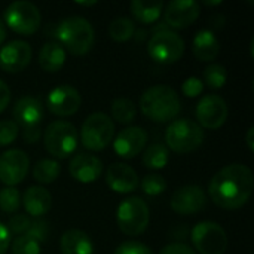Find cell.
<instances>
[{"label":"cell","mask_w":254,"mask_h":254,"mask_svg":"<svg viewBox=\"0 0 254 254\" xmlns=\"http://www.w3.org/2000/svg\"><path fill=\"white\" fill-rule=\"evenodd\" d=\"M68 171L74 180L80 183H92L101 176L103 162L94 155L79 153L71 158L68 164Z\"/></svg>","instance_id":"cell-20"},{"label":"cell","mask_w":254,"mask_h":254,"mask_svg":"<svg viewBox=\"0 0 254 254\" xmlns=\"http://www.w3.org/2000/svg\"><path fill=\"white\" fill-rule=\"evenodd\" d=\"M201 13V6L195 0H174L170 1L164 10L167 27L186 28L193 24Z\"/></svg>","instance_id":"cell-15"},{"label":"cell","mask_w":254,"mask_h":254,"mask_svg":"<svg viewBox=\"0 0 254 254\" xmlns=\"http://www.w3.org/2000/svg\"><path fill=\"white\" fill-rule=\"evenodd\" d=\"M171 208L177 214L189 216L201 211L207 204L205 192L201 186L186 185L174 190L171 195Z\"/></svg>","instance_id":"cell-14"},{"label":"cell","mask_w":254,"mask_h":254,"mask_svg":"<svg viewBox=\"0 0 254 254\" xmlns=\"http://www.w3.org/2000/svg\"><path fill=\"white\" fill-rule=\"evenodd\" d=\"M30 159L25 152L19 149L6 150L0 155V182L13 188L25 179Z\"/></svg>","instance_id":"cell-12"},{"label":"cell","mask_w":254,"mask_h":254,"mask_svg":"<svg viewBox=\"0 0 254 254\" xmlns=\"http://www.w3.org/2000/svg\"><path fill=\"white\" fill-rule=\"evenodd\" d=\"M19 132V127L12 119L0 121V147L12 144Z\"/></svg>","instance_id":"cell-34"},{"label":"cell","mask_w":254,"mask_h":254,"mask_svg":"<svg viewBox=\"0 0 254 254\" xmlns=\"http://www.w3.org/2000/svg\"><path fill=\"white\" fill-rule=\"evenodd\" d=\"M46 103L51 113L57 116H71L79 110L82 97L74 86L60 85L49 91Z\"/></svg>","instance_id":"cell-13"},{"label":"cell","mask_w":254,"mask_h":254,"mask_svg":"<svg viewBox=\"0 0 254 254\" xmlns=\"http://www.w3.org/2000/svg\"><path fill=\"white\" fill-rule=\"evenodd\" d=\"M204 3H205V4H208V6H216V4H220L222 1H220V0H214V1H210V0H205Z\"/></svg>","instance_id":"cell-45"},{"label":"cell","mask_w":254,"mask_h":254,"mask_svg":"<svg viewBox=\"0 0 254 254\" xmlns=\"http://www.w3.org/2000/svg\"><path fill=\"white\" fill-rule=\"evenodd\" d=\"M146 144V131L141 127H128L116 135L113 141V150L124 159H132L144 150Z\"/></svg>","instance_id":"cell-16"},{"label":"cell","mask_w":254,"mask_h":254,"mask_svg":"<svg viewBox=\"0 0 254 254\" xmlns=\"http://www.w3.org/2000/svg\"><path fill=\"white\" fill-rule=\"evenodd\" d=\"M204 129L188 118L174 119L165 131V143L176 153H190L201 147Z\"/></svg>","instance_id":"cell-4"},{"label":"cell","mask_w":254,"mask_h":254,"mask_svg":"<svg viewBox=\"0 0 254 254\" xmlns=\"http://www.w3.org/2000/svg\"><path fill=\"white\" fill-rule=\"evenodd\" d=\"M31 46L25 40H12L0 49V68L7 73L22 71L31 61Z\"/></svg>","instance_id":"cell-17"},{"label":"cell","mask_w":254,"mask_h":254,"mask_svg":"<svg viewBox=\"0 0 254 254\" xmlns=\"http://www.w3.org/2000/svg\"><path fill=\"white\" fill-rule=\"evenodd\" d=\"M192 48L199 61H213L220 52V42L211 30H201L196 33Z\"/></svg>","instance_id":"cell-23"},{"label":"cell","mask_w":254,"mask_h":254,"mask_svg":"<svg viewBox=\"0 0 254 254\" xmlns=\"http://www.w3.org/2000/svg\"><path fill=\"white\" fill-rule=\"evenodd\" d=\"M13 118L16 125L22 127V129L40 128V122L43 118V107L40 100L31 95L21 97L13 107Z\"/></svg>","instance_id":"cell-19"},{"label":"cell","mask_w":254,"mask_h":254,"mask_svg":"<svg viewBox=\"0 0 254 254\" xmlns=\"http://www.w3.org/2000/svg\"><path fill=\"white\" fill-rule=\"evenodd\" d=\"M170 159L168 147L162 143H153L150 144L143 155V164L150 170H162L167 167Z\"/></svg>","instance_id":"cell-26"},{"label":"cell","mask_w":254,"mask_h":254,"mask_svg":"<svg viewBox=\"0 0 254 254\" xmlns=\"http://www.w3.org/2000/svg\"><path fill=\"white\" fill-rule=\"evenodd\" d=\"M204 79L207 86L213 88V89H219L223 88L225 83L228 82V70L222 65V64H210L205 70H204Z\"/></svg>","instance_id":"cell-30"},{"label":"cell","mask_w":254,"mask_h":254,"mask_svg":"<svg viewBox=\"0 0 254 254\" xmlns=\"http://www.w3.org/2000/svg\"><path fill=\"white\" fill-rule=\"evenodd\" d=\"M40 10L36 4L25 0L10 3L4 9V24L18 34H33L40 27Z\"/></svg>","instance_id":"cell-8"},{"label":"cell","mask_w":254,"mask_h":254,"mask_svg":"<svg viewBox=\"0 0 254 254\" xmlns=\"http://www.w3.org/2000/svg\"><path fill=\"white\" fill-rule=\"evenodd\" d=\"M182 91L186 97L193 98L202 94L204 91V82L198 77H188L183 83H182Z\"/></svg>","instance_id":"cell-38"},{"label":"cell","mask_w":254,"mask_h":254,"mask_svg":"<svg viewBox=\"0 0 254 254\" xmlns=\"http://www.w3.org/2000/svg\"><path fill=\"white\" fill-rule=\"evenodd\" d=\"M58 43L73 55H85L91 51L95 33L91 22L82 16H68L58 22L55 28Z\"/></svg>","instance_id":"cell-3"},{"label":"cell","mask_w":254,"mask_h":254,"mask_svg":"<svg viewBox=\"0 0 254 254\" xmlns=\"http://www.w3.org/2000/svg\"><path fill=\"white\" fill-rule=\"evenodd\" d=\"M149 55L164 64L176 63L185 54V40L179 36V33L167 28L162 31H156L149 43H147Z\"/></svg>","instance_id":"cell-9"},{"label":"cell","mask_w":254,"mask_h":254,"mask_svg":"<svg viewBox=\"0 0 254 254\" xmlns=\"http://www.w3.org/2000/svg\"><path fill=\"white\" fill-rule=\"evenodd\" d=\"M164 3L161 0L155 1H143V0H132L131 1V13L135 16L137 21L143 24L156 22L162 13Z\"/></svg>","instance_id":"cell-25"},{"label":"cell","mask_w":254,"mask_h":254,"mask_svg":"<svg viewBox=\"0 0 254 254\" xmlns=\"http://www.w3.org/2000/svg\"><path fill=\"white\" fill-rule=\"evenodd\" d=\"M48 234H49V226H48V222L43 220V219H40V220H39V219H37V220H31L30 228H28V231L25 232L27 237L36 240L39 244L46 241Z\"/></svg>","instance_id":"cell-35"},{"label":"cell","mask_w":254,"mask_h":254,"mask_svg":"<svg viewBox=\"0 0 254 254\" xmlns=\"http://www.w3.org/2000/svg\"><path fill=\"white\" fill-rule=\"evenodd\" d=\"M9 101H10V89L7 83L0 79V113L7 107Z\"/></svg>","instance_id":"cell-41"},{"label":"cell","mask_w":254,"mask_h":254,"mask_svg":"<svg viewBox=\"0 0 254 254\" xmlns=\"http://www.w3.org/2000/svg\"><path fill=\"white\" fill-rule=\"evenodd\" d=\"M106 182L116 193H131L138 186V174L132 167L124 162H115L106 171Z\"/></svg>","instance_id":"cell-18"},{"label":"cell","mask_w":254,"mask_h":254,"mask_svg":"<svg viewBox=\"0 0 254 254\" xmlns=\"http://www.w3.org/2000/svg\"><path fill=\"white\" fill-rule=\"evenodd\" d=\"M21 207V195L16 188H3L0 190V208L6 213H16Z\"/></svg>","instance_id":"cell-31"},{"label":"cell","mask_w":254,"mask_h":254,"mask_svg":"<svg viewBox=\"0 0 254 254\" xmlns=\"http://www.w3.org/2000/svg\"><path fill=\"white\" fill-rule=\"evenodd\" d=\"M253 135H254V128L253 127H250V128H249V131H247V135H246V143H247V146H249L250 152H253L254 150Z\"/></svg>","instance_id":"cell-42"},{"label":"cell","mask_w":254,"mask_h":254,"mask_svg":"<svg viewBox=\"0 0 254 254\" xmlns=\"http://www.w3.org/2000/svg\"><path fill=\"white\" fill-rule=\"evenodd\" d=\"M7 37V30H6V24H4V21L0 18V46L3 45V42H4V39Z\"/></svg>","instance_id":"cell-43"},{"label":"cell","mask_w":254,"mask_h":254,"mask_svg":"<svg viewBox=\"0 0 254 254\" xmlns=\"http://www.w3.org/2000/svg\"><path fill=\"white\" fill-rule=\"evenodd\" d=\"M112 118L118 121L119 124H131L137 116V107L135 104L125 97L115 98L112 101Z\"/></svg>","instance_id":"cell-27"},{"label":"cell","mask_w":254,"mask_h":254,"mask_svg":"<svg viewBox=\"0 0 254 254\" xmlns=\"http://www.w3.org/2000/svg\"><path fill=\"white\" fill-rule=\"evenodd\" d=\"M159 254H196V252L185 243H171L165 246Z\"/></svg>","instance_id":"cell-39"},{"label":"cell","mask_w":254,"mask_h":254,"mask_svg":"<svg viewBox=\"0 0 254 254\" xmlns=\"http://www.w3.org/2000/svg\"><path fill=\"white\" fill-rule=\"evenodd\" d=\"M143 192L149 196H158L165 192L167 180L159 174H147L141 182Z\"/></svg>","instance_id":"cell-32"},{"label":"cell","mask_w":254,"mask_h":254,"mask_svg":"<svg viewBox=\"0 0 254 254\" xmlns=\"http://www.w3.org/2000/svg\"><path fill=\"white\" fill-rule=\"evenodd\" d=\"M77 4H82V6H92V4H97L95 0H91V1H76Z\"/></svg>","instance_id":"cell-44"},{"label":"cell","mask_w":254,"mask_h":254,"mask_svg":"<svg viewBox=\"0 0 254 254\" xmlns=\"http://www.w3.org/2000/svg\"><path fill=\"white\" fill-rule=\"evenodd\" d=\"M30 217L27 214H15L10 220H9V225L6 226L9 229L10 234H15V235H25V232L28 231L30 228Z\"/></svg>","instance_id":"cell-36"},{"label":"cell","mask_w":254,"mask_h":254,"mask_svg":"<svg viewBox=\"0 0 254 254\" xmlns=\"http://www.w3.org/2000/svg\"><path fill=\"white\" fill-rule=\"evenodd\" d=\"M77 129L67 121H54L46 127L43 132L45 149L57 159H65L73 155L77 149Z\"/></svg>","instance_id":"cell-5"},{"label":"cell","mask_w":254,"mask_h":254,"mask_svg":"<svg viewBox=\"0 0 254 254\" xmlns=\"http://www.w3.org/2000/svg\"><path fill=\"white\" fill-rule=\"evenodd\" d=\"M9 246H10V232L3 223H0V254H6Z\"/></svg>","instance_id":"cell-40"},{"label":"cell","mask_w":254,"mask_h":254,"mask_svg":"<svg viewBox=\"0 0 254 254\" xmlns=\"http://www.w3.org/2000/svg\"><path fill=\"white\" fill-rule=\"evenodd\" d=\"M60 176V164L54 159H40L33 168V177L42 185L52 183Z\"/></svg>","instance_id":"cell-28"},{"label":"cell","mask_w":254,"mask_h":254,"mask_svg":"<svg viewBox=\"0 0 254 254\" xmlns=\"http://www.w3.org/2000/svg\"><path fill=\"white\" fill-rule=\"evenodd\" d=\"M192 243L201 254H223L228 247V235L216 222H199L190 232Z\"/></svg>","instance_id":"cell-10"},{"label":"cell","mask_w":254,"mask_h":254,"mask_svg":"<svg viewBox=\"0 0 254 254\" xmlns=\"http://www.w3.org/2000/svg\"><path fill=\"white\" fill-rule=\"evenodd\" d=\"M22 205L25 211L31 217H42L45 216L52 205V196L48 192V189L42 186H30L22 196Z\"/></svg>","instance_id":"cell-21"},{"label":"cell","mask_w":254,"mask_h":254,"mask_svg":"<svg viewBox=\"0 0 254 254\" xmlns=\"http://www.w3.org/2000/svg\"><path fill=\"white\" fill-rule=\"evenodd\" d=\"M150 220L149 207L144 199L138 196H131L124 199L116 211V222L121 229L128 237H137L147 229Z\"/></svg>","instance_id":"cell-6"},{"label":"cell","mask_w":254,"mask_h":254,"mask_svg":"<svg viewBox=\"0 0 254 254\" xmlns=\"http://www.w3.org/2000/svg\"><path fill=\"white\" fill-rule=\"evenodd\" d=\"M228 104L226 101L216 94H207L204 95L198 106H196V119L198 125L207 129H217L220 128L226 119H228Z\"/></svg>","instance_id":"cell-11"},{"label":"cell","mask_w":254,"mask_h":254,"mask_svg":"<svg viewBox=\"0 0 254 254\" xmlns=\"http://www.w3.org/2000/svg\"><path fill=\"white\" fill-rule=\"evenodd\" d=\"M60 249L63 254H92L94 244L88 234L79 229H68L60 240Z\"/></svg>","instance_id":"cell-22"},{"label":"cell","mask_w":254,"mask_h":254,"mask_svg":"<svg viewBox=\"0 0 254 254\" xmlns=\"http://www.w3.org/2000/svg\"><path fill=\"white\" fill-rule=\"evenodd\" d=\"M113 254H153V252L138 241H125L122 243Z\"/></svg>","instance_id":"cell-37"},{"label":"cell","mask_w":254,"mask_h":254,"mask_svg":"<svg viewBox=\"0 0 254 254\" xmlns=\"http://www.w3.org/2000/svg\"><path fill=\"white\" fill-rule=\"evenodd\" d=\"M135 33V24L127 16H119L113 19L109 25V36L116 42H127Z\"/></svg>","instance_id":"cell-29"},{"label":"cell","mask_w":254,"mask_h":254,"mask_svg":"<svg viewBox=\"0 0 254 254\" xmlns=\"http://www.w3.org/2000/svg\"><path fill=\"white\" fill-rule=\"evenodd\" d=\"M12 254H40V244L27 235H19L12 243Z\"/></svg>","instance_id":"cell-33"},{"label":"cell","mask_w":254,"mask_h":254,"mask_svg":"<svg viewBox=\"0 0 254 254\" xmlns=\"http://www.w3.org/2000/svg\"><path fill=\"white\" fill-rule=\"evenodd\" d=\"M253 186L252 170L244 164H231L213 176L208 185V193L220 208L237 210L249 202Z\"/></svg>","instance_id":"cell-1"},{"label":"cell","mask_w":254,"mask_h":254,"mask_svg":"<svg viewBox=\"0 0 254 254\" xmlns=\"http://www.w3.org/2000/svg\"><path fill=\"white\" fill-rule=\"evenodd\" d=\"M115 135V125L109 115L95 112L89 115L80 129V141L85 149L98 152L106 149Z\"/></svg>","instance_id":"cell-7"},{"label":"cell","mask_w":254,"mask_h":254,"mask_svg":"<svg viewBox=\"0 0 254 254\" xmlns=\"http://www.w3.org/2000/svg\"><path fill=\"white\" fill-rule=\"evenodd\" d=\"M65 49L58 42H46L39 52V65L43 71L55 73L65 64Z\"/></svg>","instance_id":"cell-24"},{"label":"cell","mask_w":254,"mask_h":254,"mask_svg":"<svg viewBox=\"0 0 254 254\" xmlns=\"http://www.w3.org/2000/svg\"><path fill=\"white\" fill-rule=\"evenodd\" d=\"M141 112L153 122H168L174 119L182 109L180 97L168 85H155L146 89L140 98Z\"/></svg>","instance_id":"cell-2"}]
</instances>
